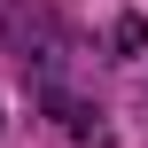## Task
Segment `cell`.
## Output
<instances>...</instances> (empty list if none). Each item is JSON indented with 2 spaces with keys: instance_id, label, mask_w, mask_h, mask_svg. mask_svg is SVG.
I'll return each instance as SVG.
<instances>
[]
</instances>
